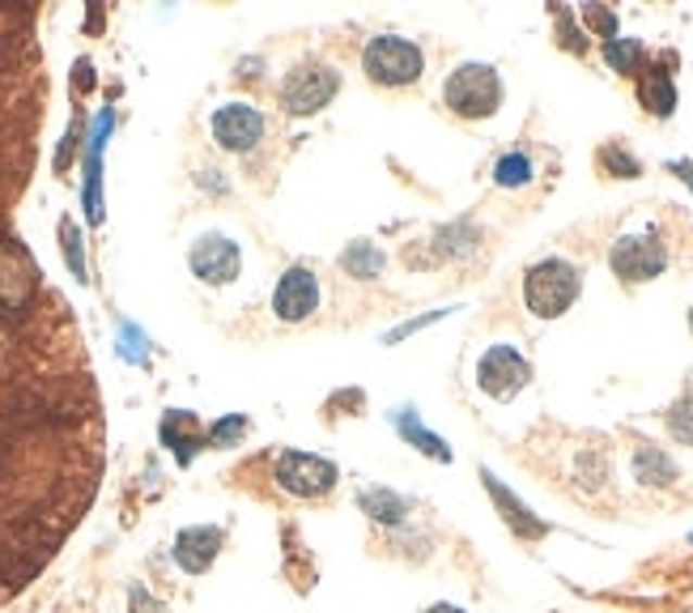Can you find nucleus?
Here are the masks:
<instances>
[{"label":"nucleus","instance_id":"9b49d317","mask_svg":"<svg viewBox=\"0 0 693 613\" xmlns=\"http://www.w3.org/2000/svg\"><path fill=\"white\" fill-rule=\"evenodd\" d=\"M315 306H319V282H315L311 268L298 264V268H290V273L277 282L273 311H277V320H286V324H302Z\"/></svg>","mask_w":693,"mask_h":613},{"label":"nucleus","instance_id":"ddd939ff","mask_svg":"<svg viewBox=\"0 0 693 613\" xmlns=\"http://www.w3.org/2000/svg\"><path fill=\"white\" fill-rule=\"evenodd\" d=\"M392 426L400 430V439H408L421 456H430V460H443V464H451V448H446V439L443 435H434V430H426L421 426V417H417V409L413 405H404L392 413Z\"/></svg>","mask_w":693,"mask_h":613},{"label":"nucleus","instance_id":"4be33fe9","mask_svg":"<svg viewBox=\"0 0 693 613\" xmlns=\"http://www.w3.org/2000/svg\"><path fill=\"white\" fill-rule=\"evenodd\" d=\"M243 430H248V417L235 413L230 422H217V426L209 430V443H213V448H235V443L243 439Z\"/></svg>","mask_w":693,"mask_h":613},{"label":"nucleus","instance_id":"bb28decb","mask_svg":"<svg viewBox=\"0 0 693 613\" xmlns=\"http://www.w3.org/2000/svg\"><path fill=\"white\" fill-rule=\"evenodd\" d=\"M672 171H677V175H681V179L693 188V162H672Z\"/></svg>","mask_w":693,"mask_h":613},{"label":"nucleus","instance_id":"39448f33","mask_svg":"<svg viewBox=\"0 0 693 613\" xmlns=\"http://www.w3.org/2000/svg\"><path fill=\"white\" fill-rule=\"evenodd\" d=\"M608 264L613 273L626 282V286H639V282H655L664 268H668V248L659 243L655 230H643V235H621L608 252Z\"/></svg>","mask_w":693,"mask_h":613},{"label":"nucleus","instance_id":"a211bd4d","mask_svg":"<svg viewBox=\"0 0 693 613\" xmlns=\"http://www.w3.org/2000/svg\"><path fill=\"white\" fill-rule=\"evenodd\" d=\"M383 264H388V255L379 252L375 243H366V239H362V243H349L345 255H341V268L353 273V277H366V282H370V277H379V273H383Z\"/></svg>","mask_w":693,"mask_h":613},{"label":"nucleus","instance_id":"dca6fc26","mask_svg":"<svg viewBox=\"0 0 693 613\" xmlns=\"http://www.w3.org/2000/svg\"><path fill=\"white\" fill-rule=\"evenodd\" d=\"M357 508L366 511L370 520H379V524H400L408 515V499H400L396 490H388V486H375V490L357 495Z\"/></svg>","mask_w":693,"mask_h":613},{"label":"nucleus","instance_id":"1a4fd4ad","mask_svg":"<svg viewBox=\"0 0 693 613\" xmlns=\"http://www.w3.org/2000/svg\"><path fill=\"white\" fill-rule=\"evenodd\" d=\"M481 481H486V490H490V499H494L497 515L506 520V528L519 537V541H541V537H549V524L537 515V511L528 508L502 477H497L494 468H481Z\"/></svg>","mask_w":693,"mask_h":613},{"label":"nucleus","instance_id":"6ab92c4d","mask_svg":"<svg viewBox=\"0 0 693 613\" xmlns=\"http://www.w3.org/2000/svg\"><path fill=\"white\" fill-rule=\"evenodd\" d=\"M604 60H608V68H613V73L634 77V73H639V64H643V43H639V39L617 35V39H608V43H604Z\"/></svg>","mask_w":693,"mask_h":613},{"label":"nucleus","instance_id":"5701e85b","mask_svg":"<svg viewBox=\"0 0 693 613\" xmlns=\"http://www.w3.org/2000/svg\"><path fill=\"white\" fill-rule=\"evenodd\" d=\"M455 306H443V311H430V315H417V320H408V324H400V328H392L388 337H383V346H396V341H404V337H413V333H421L426 324H434V320H446Z\"/></svg>","mask_w":693,"mask_h":613},{"label":"nucleus","instance_id":"412c9836","mask_svg":"<svg viewBox=\"0 0 693 613\" xmlns=\"http://www.w3.org/2000/svg\"><path fill=\"white\" fill-rule=\"evenodd\" d=\"M668 430H672L677 443H690L693 448V397H685V401H677V405L668 409Z\"/></svg>","mask_w":693,"mask_h":613},{"label":"nucleus","instance_id":"f8f14e48","mask_svg":"<svg viewBox=\"0 0 693 613\" xmlns=\"http://www.w3.org/2000/svg\"><path fill=\"white\" fill-rule=\"evenodd\" d=\"M217 550H222V528H209V524H197V528H184L179 537H175V562L184 566V571H209L213 559H217Z\"/></svg>","mask_w":693,"mask_h":613},{"label":"nucleus","instance_id":"4468645a","mask_svg":"<svg viewBox=\"0 0 693 613\" xmlns=\"http://www.w3.org/2000/svg\"><path fill=\"white\" fill-rule=\"evenodd\" d=\"M634 481L651 486V490H668L677 481V460L668 456L664 448H655V443H643L634 452Z\"/></svg>","mask_w":693,"mask_h":613},{"label":"nucleus","instance_id":"6e6552de","mask_svg":"<svg viewBox=\"0 0 693 613\" xmlns=\"http://www.w3.org/2000/svg\"><path fill=\"white\" fill-rule=\"evenodd\" d=\"M264 137V115L251 102H226L213 111V141L230 153L255 150V141Z\"/></svg>","mask_w":693,"mask_h":613},{"label":"nucleus","instance_id":"cd10ccee","mask_svg":"<svg viewBox=\"0 0 693 613\" xmlns=\"http://www.w3.org/2000/svg\"><path fill=\"white\" fill-rule=\"evenodd\" d=\"M426 613H464L459 605H446V601H439V605H430Z\"/></svg>","mask_w":693,"mask_h":613},{"label":"nucleus","instance_id":"0eeeda50","mask_svg":"<svg viewBox=\"0 0 693 613\" xmlns=\"http://www.w3.org/2000/svg\"><path fill=\"white\" fill-rule=\"evenodd\" d=\"M337 90H341V73L332 64H302L286 77L281 102L290 115H315L319 107L337 99Z\"/></svg>","mask_w":693,"mask_h":613},{"label":"nucleus","instance_id":"f3484780","mask_svg":"<svg viewBox=\"0 0 693 613\" xmlns=\"http://www.w3.org/2000/svg\"><path fill=\"white\" fill-rule=\"evenodd\" d=\"M537 179V162L528 158L524 150L515 153H502L494 162V184L497 188H524V184H532Z\"/></svg>","mask_w":693,"mask_h":613},{"label":"nucleus","instance_id":"393cba45","mask_svg":"<svg viewBox=\"0 0 693 613\" xmlns=\"http://www.w3.org/2000/svg\"><path fill=\"white\" fill-rule=\"evenodd\" d=\"M557 35H562V48H570V51H588V39H583V30L575 26V17L566 13V9H557Z\"/></svg>","mask_w":693,"mask_h":613},{"label":"nucleus","instance_id":"c756f323","mask_svg":"<svg viewBox=\"0 0 693 613\" xmlns=\"http://www.w3.org/2000/svg\"><path fill=\"white\" fill-rule=\"evenodd\" d=\"M690 541H693V533H690Z\"/></svg>","mask_w":693,"mask_h":613},{"label":"nucleus","instance_id":"aec40b11","mask_svg":"<svg viewBox=\"0 0 693 613\" xmlns=\"http://www.w3.org/2000/svg\"><path fill=\"white\" fill-rule=\"evenodd\" d=\"M595 162L608 171V175H617V179H639L643 175V162L634 158V153L626 150L621 141H613V146H604V150L595 153Z\"/></svg>","mask_w":693,"mask_h":613},{"label":"nucleus","instance_id":"2eb2a0df","mask_svg":"<svg viewBox=\"0 0 693 613\" xmlns=\"http://www.w3.org/2000/svg\"><path fill=\"white\" fill-rule=\"evenodd\" d=\"M639 102L655 120H668L677 111V86H672V73L668 68H646L639 77Z\"/></svg>","mask_w":693,"mask_h":613},{"label":"nucleus","instance_id":"20e7f679","mask_svg":"<svg viewBox=\"0 0 693 613\" xmlns=\"http://www.w3.org/2000/svg\"><path fill=\"white\" fill-rule=\"evenodd\" d=\"M532 384V362L519 354L515 346H490L477 362V388L494 401H511Z\"/></svg>","mask_w":693,"mask_h":613},{"label":"nucleus","instance_id":"b1692460","mask_svg":"<svg viewBox=\"0 0 693 613\" xmlns=\"http://www.w3.org/2000/svg\"><path fill=\"white\" fill-rule=\"evenodd\" d=\"M583 17H588V26H592L604 43H608V39H617V13L600 9V4H588V9H583Z\"/></svg>","mask_w":693,"mask_h":613},{"label":"nucleus","instance_id":"f03ea898","mask_svg":"<svg viewBox=\"0 0 693 613\" xmlns=\"http://www.w3.org/2000/svg\"><path fill=\"white\" fill-rule=\"evenodd\" d=\"M443 99L459 120H490V115H497V107H502V77H497L494 64L468 60V64L451 68V77H446V86H443Z\"/></svg>","mask_w":693,"mask_h":613},{"label":"nucleus","instance_id":"423d86ee","mask_svg":"<svg viewBox=\"0 0 693 613\" xmlns=\"http://www.w3.org/2000/svg\"><path fill=\"white\" fill-rule=\"evenodd\" d=\"M273 477L294 499H319L337 486V464L324 456H311V452H281Z\"/></svg>","mask_w":693,"mask_h":613},{"label":"nucleus","instance_id":"c85d7f7f","mask_svg":"<svg viewBox=\"0 0 693 613\" xmlns=\"http://www.w3.org/2000/svg\"><path fill=\"white\" fill-rule=\"evenodd\" d=\"M690 333H693V306H690Z\"/></svg>","mask_w":693,"mask_h":613},{"label":"nucleus","instance_id":"9d476101","mask_svg":"<svg viewBox=\"0 0 693 613\" xmlns=\"http://www.w3.org/2000/svg\"><path fill=\"white\" fill-rule=\"evenodd\" d=\"M188 264H192V273H197L204 286H226V282L239 277L243 255L235 248V239H226V235H200L197 243H192Z\"/></svg>","mask_w":693,"mask_h":613},{"label":"nucleus","instance_id":"a878e982","mask_svg":"<svg viewBox=\"0 0 693 613\" xmlns=\"http://www.w3.org/2000/svg\"><path fill=\"white\" fill-rule=\"evenodd\" d=\"M64 255H68V268L77 273V282H86V260H81V235L73 222H64Z\"/></svg>","mask_w":693,"mask_h":613},{"label":"nucleus","instance_id":"f257e3e1","mask_svg":"<svg viewBox=\"0 0 693 613\" xmlns=\"http://www.w3.org/2000/svg\"><path fill=\"white\" fill-rule=\"evenodd\" d=\"M583 295V273L579 264L562 260V255H545L524 273V303L537 320H557Z\"/></svg>","mask_w":693,"mask_h":613},{"label":"nucleus","instance_id":"7ed1b4c3","mask_svg":"<svg viewBox=\"0 0 693 613\" xmlns=\"http://www.w3.org/2000/svg\"><path fill=\"white\" fill-rule=\"evenodd\" d=\"M362 64H366V77L375 86H413L426 68V55L413 39H400V35H375L366 51H362Z\"/></svg>","mask_w":693,"mask_h":613}]
</instances>
